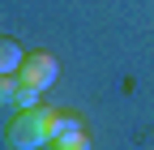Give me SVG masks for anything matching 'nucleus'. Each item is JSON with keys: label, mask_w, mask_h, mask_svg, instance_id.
<instances>
[{"label": "nucleus", "mask_w": 154, "mask_h": 150, "mask_svg": "<svg viewBox=\"0 0 154 150\" xmlns=\"http://www.w3.org/2000/svg\"><path fill=\"white\" fill-rule=\"evenodd\" d=\"M51 120H56V107L47 103H34V107H22V116L9 124V146L13 150H38L51 142Z\"/></svg>", "instance_id": "1"}, {"label": "nucleus", "mask_w": 154, "mask_h": 150, "mask_svg": "<svg viewBox=\"0 0 154 150\" xmlns=\"http://www.w3.org/2000/svg\"><path fill=\"white\" fill-rule=\"evenodd\" d=\"M22 86H34V90H47L60 82V60L51 52H26L22 56V69H17Z\"/></svg>", "instance_id": "2"}, {"label": "nucleus", "mask_w": 154, "mask_h": 150, "mask_svg": "<svg viewBox=\"0 0 154 150\" xmlns=\"http://www.w3.org/2000/svg\"><path fill=\"white\" fill-rule=\"evenodd\" d=\"M82 133H90L86 129V120L77 116V111H56V120H51V142H69V137H82Z\"/></svg>", "instance_id": "3"}, {"label": "nucleus", "mask_w": 154, "mask_h": 150, "mask_svg": "<svg viewBox=\"0 0 154 150\" xmlns=\"http://www.w3.org/2000/svg\"><path fill=\"white\" fill-rule=\"evenodd\" d=\"M17 69H22V47H17V39L0 34V73H17Z\"/></svg>", "instance_id": "4"}, {"label": "nucleus", "mask_w": 154, "mask_h": 150, "mask_svg": "<svg viewBox=\"0 0 154 150\" xmlns=\"http://www.w3.org/2000/svg\"><path fill=\"white\" fill-rule=\"evenodd\" d=\"M17 90H22V77L17 73H0V103H17Z\"/></svg>", "instance_id": "5"}, {"label": "nucleus", "mask_w": 154, "mask_h": 150, "mask_svg": "<svg viewBox=\"0 0 154 150\" xmlns=\"http://www.w3.org/2000/svg\"><path fill=\"white\" fill-rule=\"evenodd\" d=\"M94 142H90V133H82V137H69V142H47V150H90Z\"/></svg>", "instance_id": "6"}, {"label": "nucleus", "mask_w": 154, "mask_h": 150, "mask_svg": "<svg viewBox=\"0 0 154 150\" xmlns=\"http://www.w3.org/2000/svg\"><path fill=\"white\" fill-rule=\"evenodd\" d=\"M38 95H43V90H34V86H22V90H17V107H34V103H43Z\"/></svg>", "instance_id": "7"}]
</instances>
